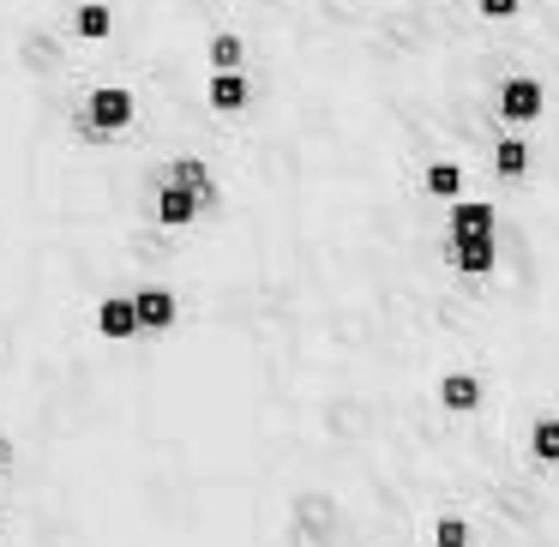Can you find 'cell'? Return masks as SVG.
Listing matches in <instances>:
<instances>
[{
	"mask_svg": "<svg viewBox=\"0 0 559 547\" xmlns=\"http://www.w3.org/2000/svg\"><path fill=\"white\" fill-rule=\"evenodd\" d=\"M133 91L127 85H97L85 97V109H79V133L91 139V145H109V139H121L127 127H133Z\"/></svg>",
	"mask_w": 559,
	"mask_h": 547,
	"instance_id": "cell-1",
	"label": "cell"
},
{
	"mask_svg": "<svg viewBox=\"0 0 559 547\" xmlns=\"http://www.w3.org/2000/svg\"><path fill=\"white\" fill-rule=\"evenodd\" d=\"M433 403L445 415H457V421H475V415L487 409V379L475 373V367H445V373L433 379Z\"/></svg>",
	"mask_w": 559,
	"mask_h": 547,
	"instance_id": "cell-2",
	"label": "cell"
},
{
	"mask_svg": "<svg viewBox=\"0 0 559 547\" xmlns=\"http://www.w3.org/2000/svg\"><path fill=\"white\" fill-rule=\"evenodd\" d=\"M91 331H97L103 343H139L145 337V325H139V307H133V289H115V295H97L91 301Z\"/></svg>",
	"mask_w": 559,
	"mask_h": 547,
	"instance_id": "cell-3",
	"label": "cell"
},
{
	"mask_svg": "<svg viewBox=\"0 0 559 547\" xmlns=\"http://www.w3.org/2000/svg\"><path fill=\"white\" fill-rule=\"evenodd\" d=\"M133 307H139V325H145V337H175L181 331V295L169 289V283H139L133 289Z\"/></svg>",
	"mask_w": 559,
	"mask_h": 547,
	"instance_id": "cell-4",
	"label": "cell"
},
{
	"mask_svg": "<svg viewBox=\"0 0 559 547\" xmlns=\"http://www.w3.org/2000/svg\"><path fill=\"white\" fill-rule=\"evenodd\" d=\"M199 211H205V199L193 193V187L181 181H157V199H151V217L163 223V229H193Z\"/></svg>",
	"mask_w": 559,
	"mask_h": 547,
	"instance_id": "cell-5",
	"label": "cell"
},
{
	"mask_svg": "<svg viewBox=\"0 0 559 547\" xmlns=\"http://www.w3.org/2000/svg\"><path fill=\"white\" fill-rule=\"evenodd\" d=\"M542 109H547V91L535 79H506L499 85V121L530 127V121H542Z\"/></svg>",
	"mask_w": 559,
	"mask_h": 547,
	"instance_id": "cell-6",
	"label": "cell"
},
{
	"mask_svg": "<svg viewBox=\"0 0 559 547\" xmlns=\"http://www.w3.org/2000/svg\"><path fill=\"white\" fill-rule=\"evenodd\" d=\"M445 265L457 271V277H487V271H499V235H487V241H451L445 235Z\"/></svg>",
	"mask_w": 559,
	"mask_h": 547,
	"instance_id": "cell-7",
	"label": "cell"
},
{
	"mask_svg": "<svg viewBox=\"0 0 559 547\" xmlns=\"http://www.w3.org/2000/svg\"><path fill=\"white\" fill-rule=\"evenodd\" d=\"M493 205H481V199H451V241H487V235H499L493 229Z\"/></svg>",
	"mask_w": 559,
	"mask_h": 547,
	"instance_id": "cell-8",
	"label": "cell"
},
{
	"mask_svg": "<svg viewBox=\"0 0 559 547\" xmlns=\"http://www.w3.org/2000/svg\"><path fill=\"white\" fill-rule=\"evenodd\" d=\"M523 451H530L535 463H547V469H559V409L530 415V427H523Z\"/></svg>",
	"mask_w": 559,
	"mask_h": 547,
	"instance_id": "cell-9",
	"label": "cell"
},
{
	"mask_svg": "<svg viewBox=\"0 0 559 547\" xmlns=\"http://www.w3.org/2000/svg\"><path fill=\"white\" fill-rule=\"evenodd\" d=\"M427 542L433 547H475V518L463 506H439L427 523Z\"/></svg>",
	"mask_w": 559,
	"mask_h": 547,
	"instance_id": "cell-10",
	"label": "cell"
},
{
	"mask_svg": "<svg viewBox=\"0 0 559 547\" xmlns=\"http://www.w3.org/2000/svg\"><path fill=\"white\" fill-rule=\"evenodd\" d=\"M247 103H253V85L241 79V67H229V73H211V109H217V115H241Z\"/></svg>",
	"mask_w": 559,
	"mask_h": 547,
	"instance_id": "cell-11",
	"label": "cell"
},
{
	"mask_svg": "<svg viewBox=\"0 0 559 547\" xmlns=\"http://www.w3.org/2000/svg\"><path fill=\"white\" fill-rule=\"evenodd\" d=\"M163 181H181V187H193V193L205 199V211L217 205V181H211V163H205V157H175L169 169H163Z\"/></svg>",
	"mask_w": 559,
	"mask_h": 547,
	"instance_id": "cell-12",
	"label": "cell"
},
{
	"mask_svg": "<svg viewBox=\"0 0 559 547\" xmlns=\"http://www.w3.org/2000/svg\"><path fill=\"white\" fill-rule=\"evenodd\" d=\"M109 31H115V7H109V0H85V7L73 13V37H85V43H103Z\"/></svg>",
	"mask_w": 559,
	"mask_h": 547,
	"instance_id": "cell-13",
	"label": "cell"
},
{
	"mask_svg": "<svg viewBox=\"0 0 559 547\" xmlns=\"http://www.w3.org/2000/svg\"><path fill=\"white\" fill-rule=\"evenodd\" d=\"M421 187H427L433 199H457V193H463V169H457V163H445V157H439V163H427Z\"/></svg>",
	"mask_w": 559,
	"mask_h": 547,
	"instance_id": "cell-14",
	"label": "cell"
},
{
	"mask_svg": "<svg viewBox=\"0 0 559 547\" xmlns=\"http://www.w3.org/2000/svg\"><path fill=\"white\" fill-rule=\"evenodd\" d=\"M493 169L506 175V181H523V169H530V145H523V139H499V145H493Z\"/></svg>",
	"mask_w": 559,
	"mask_h": 547,
	"instance_id": "cell-15",
	"label": "cell"
},
{
	"mask_svg": "<svg viewBox=\"0 0 559 547\" xmlns=\"http://www.w3.org/2000/svg\"><path fill=\"white\" fill-rule=\"evenodd\" d=\"M241 55H247V43L235 37V31H217V37H211V67H217V73L241 67Z\"/></svg>",
	"mask_w": 559,
	"mask_h": 547,
	"instance_id": "cell-16",
	"label": "cell"
},
{
	"mask_svg": "<svg viewBox=\"0 0 559 547\" xmlns=\"http://www.w3.org/2000/svg\"><path fill=\"white\" fill-rule=\"evenodd\" d=\"M475 7H481V19H511L523 0H475Z\"/></svg>",
	"mask_w": 559,
	"mask_h": 547,
	"instance_id": "cell-17",
	"label": "cell"
},
{
	"mask_svg": "<svg viewBox=\"0 0 559 547\" xmlns=\"http://www.w3.org/2000/svg\"><path fill=\"white\" fill-rule=\"evenodd\" d=\"M7 494H13V487H7V475H0V511H7Z\"/></svg>",
	"mask_w": 559,
	"mask_h": 547,
	"instance_id": "cell-18",
	"label": "cell"
},
{
	"mask_svg": "<svg viewBox=\"0 0 559 547\" xmlns=\"http://www.w3.org/2000/svg\"><path fill=\"white\" fill-rule=\"evenodd\" d=\"M421 547H433V542H421Z\"/></svg>",
	"mask_w": 559,
	"mask_h": 547,
	"instance_id": "cell-19",
	"label": "cell"
}]
</instances>
